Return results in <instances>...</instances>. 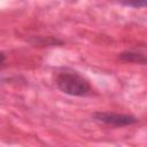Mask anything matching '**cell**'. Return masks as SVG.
Returning <instances> with one entry per match:
<instances>
[{
    "label": "cell",
    "mask_w": 147,
    "mask_h": 147,
    "mask_svg": "<svg viewBox=\"0 0 147 147\" xmlns=\"http://www.w3.org/2000/svg\"><path fill=\"white\" fill-rule=\"evenodd\" d=\"M5 61H6V54L3 52H0V65L3 64Z\"/></svg>",
    "instance_id": "5"
},
{
    "label": "cell",
    "mask_w": 147,
    "mask_h": 147,
    "mask_svg": "<svg viewBox=\"0 0 147 147\" xmlns=\"http://www.w3.org/2000/svg\"><path fill=\"white\" fill-rule=\"evenodd\" d=\"M118 57L124 61V62H130V63H139V64H145L146 63V52L145 47H134L126 49L122 52Z\"/></svg>",
    "instance_id": "3"
},
{
    "label": "cell",
    "mask_w": 147,
    "mask_h": 147,
    "mask_svg": "<svg viewBox=\"0 0 147 147\" xmlns=\"http://www.w3.org/2000/svg\"><path fill=\"white\" fill-rule=\"evenodd\" d=\"M54 83L57 90L71 96H87L92 93L90 80L70 68L59 69L54 75Z\"/></svg>",
    "instance_id": "1"
},
{
    "label": "cell",
    "mask_w": 147,
    "mask_h": 147,
    "mask_svg": "<svg viewBox=\"0 0 147 147\" xmlns=\"http://www.w3.org/2000/svg\"><path fill=\"white\" fill-rule=\"evenodd\" d=\"M93 118L100 123L115 127L130 126L139 122V118L132 114H123L115 111H95L93 114Z\"/></svg>",
    "instance_id": "2"
},
{
    "label": "cell",
    "mask_w": 147,
    "mask_h": 147,
    "mask_svg": "<svg viewBox=\"0 0 147 147\" xmlns=\"http://www.w3.org/2000/svg\"><path fill=\"white\" fill-rule=\"evenodd\" d=\"M123 5L127 6V7H134V8H140V7H145L146 2H123Z\"/></svg>",
    "instance_id": "4"
}]
</instances>
